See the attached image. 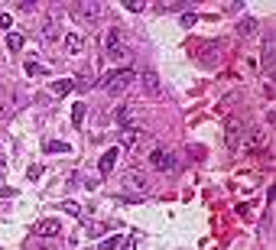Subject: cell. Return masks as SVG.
<instances>
[{"instance_id":"cell-18","label":"cell","mask_w":276,"mask_h":250,"mask_svg":"<svg viewBox=\"0 0 276 250\" xmlns=\"http://www.w3.org/2000/svg\"><path fill=\"white\" fill-rule=\"evenodd\" d=\"M7 49H10V52H20V49H23V33H7Z\"/></svg>"},{"instance_id":"cell-16","label":"cell","mask_w":276,"mask_h":250,"mask_svg":"<svg viewBox=\"0 0 276 250\" xmlns=\"http://www.w3.org/2000/svg\"><path fill=\"white\" fill-rule=\"evenodd\" d=\"M263 147H266V134H263V130H253L250 140H247V153H260Z\"/></svg>"},{"instance_id":"cell-28","label":"cell","mask_w":276,"mask_h":250,"mask_svg":"<svg viewBox=\"0 0 276 250\" xmlns=\"http://www.w3.org/2000/svg\"><path fill=\"white\" fill-rule=\"evenodd\" d=\"M123 10H130V13H140V10H143V4H136V0H127V4H123Z\"/></svg>"},{"instance_id":"cell-35","label":"cell","mask_w":276,"mask_h":250,"mask_svg":"<svg viewBox=\"0 0 276 250\" xmlns=\"http://www.w3.org/2000/svg\"><path fill=\"white\" fill-rule=\"evenodd\" d=\"M13 195V189H10V185H0V198H10Z\"/></svg>"},{"instance_id":"cell-21","label":"cell","mask_w":276,"mask_h":250,"mask_svg":"<svg viewBox=\"0 0 276 250\" xmlns=\"http://www.w3.org/2000/svg\"><path fill=\"white\" fill-rule=\"evenodd\" d=\"M43 150L46 153H68L72 147H68V143H59V140H49V143H43Z\"/></svg>"},{"instance_id":"cell-20","label":"cell","mask_w":276,"mask_h":250,"mask_svg":"<svg viewBox=\"0 0 276 250\" xmlns=\"http://www.w3.org/2000/svg\"><path fill=\"white\" fill-rule=\"evenodd\" d=\"M72 123H75V127H81V123H85V104H75V107H72Z\"/></svg>"},{"instance_id":"cell-32","label":"cell","mask_w":276,"mask_h":250,"mask_svg":"<svg viewBox=\"0 0 276 250\" xmlns=\"http://www.w3.org/2000/svg\"><path fill=\"white\" fill-rule=\"evenodd\" d=\"M10 23H13L10 13H0V26H4V30H10Z\"/></svg>"},{"instance_id":"cell-24","label":"cell","mask_w":276,"mask_h":250,"mask_svg":"<svg viewBox=\"0 0 276 250\" xmlns=\"http://www.w3.org/2000/svg\"><path fill=\"white\" fill-rule=\"evenodd\" d=\"M136 240H140V234H130L127 240H120V250H136Z\"/></svg>"},{"instance_id":"cell-34","label":"cell","mask_w":276,"mask_h":250,"mask_svg":"<svg viewBox=\"0 0 276 250\" xmlns=\"http://www.w3.org/2000/svg\"><path fill=\"white\" fill-rule=\"evenodd\" d=\"M26 176H30V179H33V182H36V179H39V176H43V169H39V166H33V169H30V172H26Z\"/></svg>"},{"instance_id":"cell-33","label":"cell","mask_w":276,"mask_h":250,"mask_svg":"<svg viewBox=\"0 0 276 250\" xmlns=\"http://www.w3.org/2000/svg\"><path fill=\"white\" fill-rule=\"evenodd\" d=\"M117 244H120V240H117V237H107V240H104V244H101V247H104V250H114Z\"/></svg>"},{"instance_id":"cell-29","label":"cell","mask_w":276,"mask_h":250,"mask_svg":"<svg viewBox=\"0 0 276 250\" xmlns=\"http://www.w3.org/2000/svg\"><path fill=\"white\" fill-rule=\"evenodd\" d=\"M198 23V13H185L182 17V26H195Z\"/></svg>"},{"instance_id":"cell-19","label":"cell","mask_w":276,"mask_h":250,"mask_svg":"<svg viewBox=\"0 0 276 250\" xmlns=\"http://www.w3.org/2000/svg\"><path fill=\"white\" fill-rule=\"evenodd\" d=\"M253 30H257V23H253V20L247 17V20H240V26H237V36H240V39H250V36H253Z\"/></svg>"},{"instance_id":"cell-23","label":"cell","mask_w":276,"mask_h":250,"mask_svg":"<svg viewBox=\"0 0 276 250\" xmlns=\"http://www.w3.org/2000/svg\"><path fill=\"white\" fill-rule=\"evenodd\" d=\"M110 59H114V62H130V59H133V52H130V49H123V46H120L117 52H110Z\"/></svg>"},{"instance_id":"cell-11","label":"cell","mask_w":276,"mask_h":250,"mask_svg":"<svg viewBox=\"0 0 276 250\" xmlns=\"http://www.w3.org/2000/svg\"><path fill=\"white\" fill-rule=\"evenodd\" d=\"M36 234L39 237H55V234H62V221L59 218H46L36 224Z\"/></svg>"},{"instance_id":"cell-3","label":"cell","mask_w":276,"mask_h":250,"mask_svg":"<svg viewBox=\"0 0 276 250\" xmlns=\"http://www.w3.org/2000/svg\"><path fill=\"white\" fill-rule=\"evenodd\" d=\"M150 163H153V169H160V172H176V156H172L169 150H153L150 153Z\"/></svg>"},{"instance_id":"cell-26","label":"cell","mask_w":276,"mask_h":250,"mask_svg":"<svg viewBox=\"0 0 276 250\" xmlns=\"http://www.w3.org/2000/svg\"><path fill=\"white\" fill-rule=\"evenodd\" d=\"M104 231H107V224H98V221L88 224V234H91V237H98V234H104Z\"/></svg>"},{"instance_id":"cell-31","label":"cell","mask_w":276,"mask_h":250,"mask_svg":"<svg viewBox=\"0 0 276 250\" xmlns=\"http://www.w3.org/2000/svg\"><path fill=\"white\" fill-rule=\"evenodd\" d=\"M17 10L20 13H33V10H36V4H17Z\"/></svg>"},{"instance_id":"cell-2","label":"cell","mask_w":276,"mask_h":250,"mask_svg":"<svg viewBox=\"0 0 276 250\" xmlns=\"http://www.w3.org/2000/svg\"><path fill=\"white\" fill-rule=\"evenodd\" d=\"M240 140H244V117L227 114L224 117V143H227V150H237Z\"/></svg>"},{"instance_id":"cell-36","label":"cell","mask_w":276,"mask_h":250,"mask_svg":"<svg viewBox=\"0 0 276 250\" xmlns=\"http://www.w3.org/2000/svg\"><path fill=\"white\" fill-rule=\"evenodd\" d=\"M0 169H4V156H0Z\"/></svg>"},{"instance_id":"cell-7","label":"cell","mask_w":276,"mask_h":250,"mask_svg":"<svg viewBox=\"0 0 276 250\" xmlns=\"http://www.w3.org/2000/svg\"><path fill=\"white\" fill-rule=\"evenodd\" d=\"M101 13H104V7H101V4H75V17L88 20V23H94Z\"/></svg>"},{"instance_id":"cell-13","label":"cell","mask_w":276,"mask_h":250,"mask_svg":"<svg viewBox=\"0 0 276 250\" xmlns=\"http://www.w3.org/2000/svg\"><path fill=\"white\" fill-rule=\"evenodd\" d=\"M81 49H85V36H81V33H65V52L78 55Z\"/></svg>"},{"instance_id":"cell-30","label":"cell","mask_w":276,"mask_h":250,"mask_svg":"<svg viewBox=\"0 0 276 250\" xmlns=\"http://www.w3.org/2000/svg\"><path fill=\"white\" fill-rule=\"evenodd\" d=\"M263 94H266V98L273 101V94H276V88H273V78H270V81H266V85H263Z\"/></svg>"},{"instance_id":"cell-6","label":"cell","mask_w":276,"mask_h":250,"mask_svg":"<svg viewBox=\"0 0 276 250\" xmlns=\"http://www.w3.org/2000/svg\"><path fill=\"white\" fill-rule=\"evenodd\" d=\"M140 88L150 94V98H156V94H160L163 85H160V75H156V68H143V72H140Z\"/></svg>"},{"instance_id":"cell-15","label":"cell","mask_w":276,"mask_h":250,"mask_svg":"<svg viewBox=\"0 0 276 250\" xmlns=\"http://www.w3.org/2000/svg\"><path fill=\"white\" fill-rule=\"evenodd\" d=\"M49 91L55 94V98H65V94L75 91V81L72 78H59V81H52V85H49Z\"/></svg>"},{"instance_id":"cell-1","label":"cell","mask_w":276,"mask_h":250,"mask_svg":"<svg viewBox=\"0 0 276 250\" xmlns=\"http://www.w3.org/2000/svg\"><path fill=\"white\" fill-rule=\"evenodd\" d=\"M133 81H136V72L127 65V68H117V72H110L107 78L101 81V88H104L107 94H123L130 85H133Z\"/></svg>"},{"instance_id":"cell-9","label":"cell","mask_w":276,"mask_h":250,"mask_svg":"<svg viewBox=\"0 0 276 250\" xmlns=\"http://www.w3.org/2000/svg\"><path fill=\"white\" fill-rule=\"evenodd\" d=\"M91 85H94V65H91V62H85V65L78 68V78H75V88H78V91H88Z\"/></svg>"},{"instance_id":"cell-17","label":"cell","mask_w":276,"mask_h":250,"mask_svg":"<svg viewBox=\"0 0 276 250\" xmlns=\"http://www.w3.org/2000/svg\"><path fill=\"white\" fill-rule=\"evenodd\" d=\"M273 59H276V49H273V36H270V39H263V65L270 68V75H273Z\"/></svg>"},{"instance_id":"cell-22","label":"cell","mask_w":276,"mask_h":250,"mask_svg":"<svg viewBox=\"0 0 276 250\" xmlns=\"http://www.w3.org/2000/svg\"><path fill=\"white\" fill-rule=\"evenodd\" d=\"M215 52H221V46H218V43L205 46V49H202V62H215Z\"/></svg>"},{"instance_id":"cell-27","label":"cell","mask_w":276,"mask_h":250,"mask_svg":"<svg viewBox=\"0 0 276 250\" xmlns=\"http://www.w3.org/2000/svg\"><path fill=\"white\" fill-rule=\"evenodd\" d=\"M26 75H33V78H36V75H43V65H36V62H26Z\"/></svg>"},{"instance_id":"cell-5","label":"cell","mask_w":276,"mask_h":250,"mask_svg":"<svg viewBox=\"0 0 276 250\" xmlns=\"http://www.w3.org/2000/svg\"><path fill=\"white\" fill-rule=\"evenodd\" d=\"M136 114H140V104H133V101H127V104H120V107L114 110V120L120 123V127H130V123L136 120Z\"/></svg>"},{"instance_id":"cell-4","label":"cell","mask_w":276,"mask_h":250,"mask_svg":"<svg viewBox=\"0 0 276 250\" xmlns=\"http://www.w3.org/2000/svg\"><path fill=\"white\" fill-rule=\"evenodd\" d=\"M123 185H127L130 192H150V179L143 176L140 169H127L123 172Z\"/></svg>"},{"instance_id":"cell-12","label":"cell","mask_w":276,"mask_h":250,"mask_svg":"<svg viewBox=\"0 0 276 250\" xmlns=\"http://www.w3.org/2000/svg\"><path fill=\"white\" fill-rule=\"evenodd\" d=\"M62 33H59V20H55V13H49V17L43 20V39L46 43H52V39H59Z\"/></svg>"},{"instance_id":"cell-14","label":"cell","mask_w":276,"mask_h":250,"mask_svg":"<svg viewBox=\"0 0 276 250\" xmlns=\"http://www.w3.org/2000/svg\"><path fill=\"white\" fill-rule=\"evenodd\" d=\"M117 156H120L117 150H107L104 156H101V163H98V172H101V176H110V172H114V166H117Z\"/></svg>"},{"instance_id":"cell-37","label":"cell","mask_w":276,"mask_h":250,"mask_svg":"<svg viewBox=\"0 0 276 250\" xmlns=\"http://www.w3.org/2000/svg\"><path fill=\"white\" fill-rule=\"evenodd\" d=\"M62 250H65V247H62Z\"/></svg>"},{"instance_id":"cell-8","label":"cell","mask_w":276,"mask_h":250,"mask_svg":"<svg viewBox=\"0 0 276 250\" xmlns=\"http://www.w3.org/2000/svg\"><path fill=\"white\" fill-rule=\"evenodd\" d=\"M120 140H123V147H127V150H136V147H140L143 140H147V134H143L140 127H123Z\"/></svg>"},{"instance_id":"cell-10","label":"cell","mask_w":276,"mask_h":250,"mask_svg":"<svg viewBox=\"0 0 276 250\" xmlns=\"http://www.w3.org/2000/svg\"><path fill=\"white\" fill-rule=\"evenodd\" d=\"M120 43H123V36H120V26H110V30L104 33V39H101V46H104V52H117L120 49Z\"/></svg>"},{"instance_id":"cell-25","label":"cell","mask_w":276,"mask_h":250,"mask_svg":"<svg viewBox=\"0 0 276 250\" xmlns=\"http://www.w3.org/2000/svg\"><path fill=\"white\" fill-rule=\"evenodd\" d=\"M62 211L65 214H81V208H78V201H62Z\"/></svg>"}]
</instances>
